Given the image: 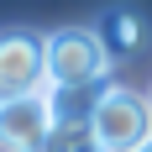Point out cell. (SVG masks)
Here are the masks:
<instances>
[{
  "label": "cell",
  "mask_w": 152,
  "mask_h": 152,
  "mask_svg": "<svg viewBox=\"0 0 152 152\" xmlns=\"http://www.w3.org/2000/svg\"><path fill=\"white\" fill-rule=\"evenodd\" d=\"M94 37L105 42L110 63H115V58H131V53L142 47V21H137L131 11H105V16H100V26H94Z\"/></svg>",
  "instance_id": "obj_5"
},
{
  "label": "cell",
  "mask_w": 152,
  "mask_h": 152,
  "mask_svg": "<svg viewBox=\"0 0 152 152\" xmlns=\"http://www.w3.org/2000/svg\"><path fill=\"white\" fill-rule=\"evenodd\" d=\"M84 152H100V147H94V142H89V147H84Z\"/></svg>",
  "instance_id": "obj_7"
},
{
  "label": "cell",
  "mask_w": 152,
  "mask_h": 152,
  "mask_svg": "<svg viewBox=\"0 0 152 152\" xmlns=\"http://www.w3.org/2000/svg\"><path fill=\"white\" fill-rule=\"evenodd\" d=\"M110 74V53L94 26H63L47 37V84L53 89H100Z\"/></svg>",
  "instance_id": "obj_2"
},
{
  "label": "cell",
  "mask_w": 152,
  "mask_h": 152,
  "mask_svg": "<svg viewBox=\"0 0 152 152\" xmlns=\"http://www.w3.org/2000/svg\"><path fill=\"white\" fill-rule=\"evenodd\" d=\"M53 105L47 94H26V100H5L0 105V152H42L53 137Z\"/></svg>",
  "instance_id": "obj_4"
},
{
  "label": "cell",
  "mask_w": 152,
  "mask_h": 152,
  "mask_svg": "<svg viewBox=\"0 0 152 152\" xmlns=\"http://www.w3.org/2000/svg\"><path fill=\"white\" fill-rule=\"evenodd\" d=\"M47 94V37L37 31H0V100Z\"/></svg>",
  "instance_id": "obj_3"
},
{
  "label": "cell",
  "mask_w": 152,
  "mask_h": 152,
  "mask_svg": "<svg viewBox=\"0 0 152 152\" xmlns=\"http://www.w3.org/2000/svg\"><path fill=\"white\" fill-rule=\"evenodd\" d=\"M137 152H152V142H142V147H137Z\"/></svg>",
  "instance_id": "obj_6"
},
{
  "label": "cell",
  "mask_w": 152,
  "mask_h": 152,
  "mask_svg": "<svg viewBox=\"0 0 152 152\" xmlns=\"http://www.w3.org/2000/svg\"><path fill=\"white\" fill-rule=\"evenodd\" d=\"M89 137L100 152H137L142 142H152V94L105 84L89 110Z\"/></svg>",
  "instance_id": "obj_1"
}]
</instances>
